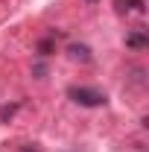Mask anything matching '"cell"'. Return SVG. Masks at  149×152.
I'll return each mask as SVG.
<instances>
[{
    "instance_id": "obj_1",
    "label": "cell",
    "mask_w": 149,
    "mask_h": 152,
    "mask_svg": "<svg viewBox=\"0 0 149 152\" xmlns=\"http://www.w3.org/2000/svg\"><path fill=\"white\" fill-rule=\"evenodd\" d=\"M67 96L73 99L76 105H82V108H99V105H105V94H99V91H93V88H67Z\"/></svg>"
},
{
    "instance_id": "obj_2",
    "label": "cell",
    "mask_w": 149,
    "mask_h": 152,
    "mask_svg": "<svg viewBox=\"0 0 149 152\" xmlns=\"http://www.w3.org/2000/svg\"><path fill=\"white\" fill-rule=\"evenodd\" d=\"M67 53H70V58H76V61H91V50H88L85 44H70Z\"/></svg>"
},
{
    "instance_id": "obj_3",
    "label": "cell",
    "mask_w": 149,
    "mask_h": 152,
    "mask_svg": "<svg viewBox=\"0 0 149 152\" xmlns=\"http://www.w3.org/2000/svg\"><path fill=\"white\" fill-rule=\"evenodd\" d=\"M114 6H117V12H131V9H143V0H114Z\"/></svg>"
},
{
    "instance_id": "obj_4",
    "label": "cell",
    "mask_w": 149,
    "mask_h": 152,
    "mask_svg": "<svg viewBox=\"0 0 149 152\" xmlns=\"http://www.w3.org/2000/svg\"><path fill=\"white\" fill-rule=\"evenodd\" d=\"M126 44H129V47H146V35H143V32H134V35L126 38Z\"/></svg>"
},
{
    "instance_id": "obj_5",
    "label": "cell",
    "mask_w": 149,
    "mask_h": 152,
    "mask_svg": "<svg viewBox=\"0 0 149 152\" xmlns=\"http://www.w3.org/2000/svg\"><path fill=\"white\" fill-rule=\"evenodd\" d=\"M15 108H18V105H3V108H0V120L12 117V114H15Z\"/></svg>"
},
{
    "instance_id": "obj_6",
    "label": "cell",
    "mask_w": 149,
    "mask_h": 152,
    "mask_svg": "<svg viewBox=\"0 0 149 152\" xmlns=\"http://www.w3.org/2000/svg\"><path fill=\"white\" fill-rule=\"evenodd\" d=\"M20 152H38V146H32V143H26V146H20Z\"/></svg>"
}]
</instances>
